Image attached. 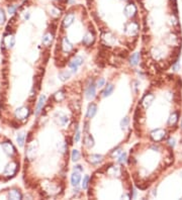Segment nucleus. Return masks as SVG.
Instances as JSON below:
<instances>
[{"mask_svg":"<svg viewBox=\"0 0 182 200\" xmlns=\"http://www.w3.org/2000/svg\"><path fill=\"white\" fill-rule=\"evenodd\" d=\"M70 76H71V73L69 71H63L59 74V78H60L61 81H66L70 78Z\"/></svg>","mask_w":182,"mask_h":200,"instance_id":"nucleus-27","label":"nucleus"},{"mask_svg":"<svg viewBox=\"0 0 182 200\" xmlns=\"http://www.w3.org/2000/svg\"><path fill=\"white\" fill-rule=\"evenodd\" d=\"M37 145L34 144V142L33 144H30L29 146V148H27L26 150V157L29 160L33 161L34 158H36L37 156Z\"/></svg>","mask_w":182,"mask_h":200,"instance_id":"nucleus-7","label":"nucleus"},{"mask_svg":"<svg viewBox=\"0 0 182 200\" xmlns=\"http://www.w3.org/2000/svg\"><path fill=\"white\" fill-rule=\"evenodd\" d=\"M62 49L66 53H69L73 50V44H71V42L67 39V37H64L62 40Z\"/></svg>","mask_w":182,"mask_h":200,"instance_id":"nucleus-15","label":"nucleus"},{"mask_svg":"<svg viewBox=\"0 0 182 200\" xmlns=\"http://www.w3.org/2000/svg\"><path fill=\"white\" fill-rule=\"evenodd\" d=\"M168 142H169V145H170L172 148H173L174 146H175V139H170L168 141Z\"/></svg>","mask_w":182,"mask_h":200,"instance_id":"nucleus-39","label":"nucleus"},{"mask_svg":"<svg viewBox=\"0 0 182 200\" xmlns=\"http://www.w3.org/2000/svg\"><path fill=\"white\" fill-rule=\"evenodd\" d=\"M17 167L18 165L16 162H10V163H8L6 165L5 169H4V172H3V175L5 177H12L15 175V173H16L17 171Z\"/></svg>","mask_w":182,"mask_h":200,"instance_id":"nucleus-2","label":"nucleus"},{"mask_svg":"<svg viewBox=\"0 0 182 200\" xmlns=\"http://www.w3.org/2000/svg\"><path fill=\"white\" fill-rule=\"evenodd\" d=\"M79 139H80V132H79V129H78V128H76V133H75V138H74L75 142H77L79 141Z\"/></svg>","mask_w":182,"mask_h":200,"instance_id":"nucleus-38","label":"nucleus"},{"mask_svg":"<svg viewBox=\"0 0 182 200\" xmlns=\"http://www.w3.org/2000/svg\"><path fill=\"white\" fill-rule=\"evenodd\" d=\"M24 139H26V135H24V133H19V135H17L16 141H17V142H18V145H19V147H23V145H24Z\"/></svg>","mask_w":182,"mask_h":200,"instance_id":"nucleus-30","label":"nucleus"},{"mask_svg":"<svg viewBox=\"0 0 182 200\" xmlns=\"http://www.w3.org/2000/svg\"><path fill=\"white\" fill-rule=\"evenodd\" d=\"M71 159H72V161H73V162L79 161V159H80V153H79V151H77V150H73V151H72Z\"/></svg>","mask_w":182,"mask_h":200,"instance_id":"nucleus-29","label":"nucleus"},{"mask_svg":"<svg viewBox=\"0 0 182 200\" xmlns=\"http://www.w3.org/2000/svg\"><path fill=\"white\" fill-rule=\"evenodd\" d=\"M1 147H2L3 152H4V153H5L6 155H7V156H13V155H14V153H15V149H14L13 145H12L11 142H2Z\"/></svg>","mask_w":182,"mask_h":200,"instance_id":"nucleus-8","label":"nucleus"},{"mask_svg":"<svg viewBox=\"0 0 182 200\" xmlns=\"http://www.w3.org/2000/svg\"><path fill=\"white\" fill-rule=\"evenodd\" d=\"M125 160H127V154H125V153H121L120 157H118V163H121V164L124 163Z\"/></svg>","mask_w":182,"mask_h":200,"instance_id":"nucleus-35","label":"nucleus"},{"mask_svg":"<svg viewBox=\"0 0 182 200\" xmlns=\"http://www.w3.org/2000/svg\"><path fill=\"white\" fill-rule=\"evenodd\" d=\"M94 40H95V37H94L93 33H91L90 31H88V33L83 37L82 44L88 47V46H91V44L94 43Z\"/></svg>","mask_w":182,"mask_h":200,"instance_id":"nucleus-14","label":"nucleus"},{"mask_svg":"<svg viewBox=\"0 0 182 200\" xmlns=\"http://www.w3.org/2000/svg\"><path fill=\"white\" fill-rule=\"evenodd\" d=\"M162 51L161 49H159V47H155V49L153 50V56L154 58H155L156 60H160L162 57Z\"/></svg>","mask_w":182,"mask_h":200,"instance_id":"nucleus-28","label":"nucleus"},{"mask_svg":"<svg viewBox=\"0 0 182 200\" xmlns=\"http://www.w3.org/2000/svg\"><path fill=\"white\" fill-rule=\"evenodd\" d=\"M150 135H151V139L154 142H160L165 138L166 132L162 128H157L155 131H153Z\"/></svg>","mask_w":182,"mask_h":200,"instance_id":"nucleus-5","label":"nucleus"},{"mask_svg":"<svg viewBox=\"0 0 182 200\" xmlns=\"http://www.w3.org/2000/svg\"><path fill=\"white\" fill-rule=\"evenodd\" d=\"M154 100H155V95H153V94L145 95L143 98V100H142L143 106L145 107V108H149V107L152 105V103L154 102Z\"/></svg>","mask_w":182,"mask_h":200,"instance_id":"nucleus-9","label":"nucleus"},{"mask_svg":"<svg viewBox=\"0 0 182 200\" xmlns=\"http://www.w3.org/2000/svg\"><path fill=\"white\" fill-rule=\"evenodd\" d=\"M74 171H78V172H82L83 169H82V168H81V166H79V165H77V166H75Z\"/></svg>","mask_w":182,"mask_h":200,"instance_id":"nucleus-40","label":"nucleus"},{"mask_svg":"<svg viewBox=\"0 0 182 200\" xmlns=\"http://www.w3.org/2000/svg\"><path fill=\"white\" fill-rule=\"evenodd\" d=\"M88 181H89V177L86 175L85 177H84L83 182H82V188L83 189H86L87 188V186H88Z\"/></svg>","mask_w":182,"mask_h":200,"instance_id":"nucleus-36","label":"nucleus"},{"mask_svg":"<svg viewBox=\"0 0 182 200\" xmlns=\"http://www.w3.org/2000/svg\"><path fill=\"white\" fill-rule=\"evenodd\" d=\"M125 33H127L128 36H135L138 30H139V24L137 23L136 21H130L128 23L125 24Z\"/></svg>","mask_w":182,"mask_h":200,"instance_id":"nucleus-4","label":"nucleus"},{"mask_svg":"<svg viewBox=\"0 0 182 200\" xmlns=\"http://www.w3.org/2000/svg\"><path fill=\"white\" fill-rule=\"evenodd\" d=\"M124 15L127 18H134L137 15V6L133 0L128 2L124 8Z\"/></svg>","mask_w":182,"mask_h":200,"instance_id":"nucleus-1","label":"nucleus"},{"mask_svg":"<svg viewBox=\"0 0 182 200\" xmlns=\"http://www.w3.org/2000/svg\"><path fill=\"white\" fill-rule=\"evenodd\" d=\"M104 83H105V80H104V78H99L98 80L96 81V87H102L103 85H104Z\"/></svg>","mask_w":182,"mask_h":200,"instance_id":"nucleus-37","label":"nucleus"},{"mask_svg":"<svg viewBox=\"0 0 182 200\" xmlns=\"http://www.w3.org/2000/svg\"><path fill=\"white\" fill-rule=\"evenodd\" d=\"M102 159H103V157L101 155H91V156H89L88 161H89V163L96 165V164H99L100 162L102 161Z\"/></svg>","mask_w":182,"mask_h":200,"instance_id":"nucleus-20","label":"nucleus"},{"mask_svg":"<svg viewBox=\"0 0 182 200\" xmlns=\"http://www.w3.org/2000/svg\"><path fill=\"white\" fill-rule=\"evenodd\" d=\"M45 101H46V97L45 95H42L39 99V102H37V109H36V115H39V114L42 112V110L44 108V105H45Z\"/></svg>","mask_w":182,"mask_h":200,"instance_id":"nucleus-19","label":"nucleus"},{"mask_svg":"<svg viewBox=\"0 0 182 200\" xmlns=\"http://www.w3.org/2000/svg\"><path fill=\"white\" fill-rule=\"evenodd\" d=\"M118 154H121V150H115L114 152H112V156H117Z\"/></svg>","mask_w":182,"mask_h":200,"instance_id":"nucleus-42","label":"nucleus"},{"mask_svg":"<svg viewBox=\"0 0 182 200\" xmlns=\"http://www.w3.org/2000/svg\"><path fill=\"white\" fill-rule=\"evenodd\" d=\"M58 150L60 153H65L66 151V144L65 142H59L58 144Z\"/></svg>","mask_w":182,"mask_h":200,"instance_id":"nucleus-34","label":"nucleus"},{"mask_svg":"<svg viewBox=\"0 0 182 200\" xmlns=\"http://www.w3.org/2000/svg\"><path fill=\"white\" fill-rule=\"evenodd\" d=\"M83 64V59L81 58V57H75V58L72 60V62L70 63V68L72 69V72H76L78 67H79L80 65Z\"/></svg>","mask_w":182,"mask_h":200,"instance_id":"nucleus-10","label":"nucleus"},{"mask_svg":"<svg viewBox=\"0 0 182 200\" xmlns=\"http://www.w3.org/2000/svg\"><path fill=\"white\" fill-rule=\"evenodd\" d=\"M114 86L112 84H107L105 86V88H104V90H103V92H102V96L103 97H107V96H109V95H111L112 94V92H114Z\"/></svg>","mask_w":182,"mask_h":200,"instance_id":"nucleus-22","label":"nucleus"},{"mask_svg":"<svg viewBox=\"0 0 182 200\" xmlns=\"http://www.w3.org/2000/svg\"><path fill=\"white\" fill-rule=\"evenodd\" d=\"M30 115V110L26 106H21L15 110V118L18 120L26 119Z\"/></svg>","mask_w":182,"mask_h":200,"instance_id":"nucleus-3","label":"nucleus"},{"mask_svg":"<svg viewBox=\"0 0 182 200\" xmlns=\"http://www.w3.org/2000/svg\"><path fill=\"white\" fill-rule=\"evenodd\" d=\"M96 111H97V106L96 104L94 103H90L88 105V109H87V113H86V116L88 118H92L94 117V115L96 114Z\"/></svg>","mask_w":182,"mask_h":200,"instance_id":"nucleus-17","label":"nucleus"},{"mask_svg":"<svg viewBox=\"0 0 182 200\" xmlns=\"http://www.w3.org/2000/svg\"><path fill=\"white\" fill-rule=\"evenodd\" d=\"M54 98H55V100L57 101V102H60V101L64 100V99H65V93H64V91L60 90V91L56 92V93L54 94Z\"/></svg>","mask_w":182,"mask_h":200,"instance_id":"nucleus-26","label":"nucleus"},{"mask_svg":"<svg viewBox=\"0 0 182 200\" xmlns=\"http://www.w3.org/2000/svg\"><path fill=\"white\" fill-rule=\"evenodd\" d=\"M74 20H75V13L73 11L68 12V13L66 14V16L64 17V19H63V26L65 28L71 26V25L73 24Z\"/></svg>","mask_w":182,"mask_h":200,"instance_id":"nucleus-6","label":"nucleus"},{"mask_svg":"<svg viewBox=\"0 0 182 200\" xmlns=\"http://www.w3.org/2000/svg\"><path fill=\"white\" fill-rule=\"evenodd\" d=\"M179 63H176V64L174 65V67H173V69H174V71H177L178 69H179Z\"/></svg>","mask_w":182,"mask_h":200,"instance_id":"nucleus-43","label":"nucleus"},{"mask_svg":"<svg viewBox=\"0 0 182 200\" xmlns=\"http://www.w3.org/2000/svg\"><path fill=\"white\" fill-rule=\"evenodd\" d=\"M80 181H81L80 172H76V171H75V172L72 174V176H71V183H72V185L75 186V187H77L78 185H79Z\"/></svg>","mask_w":182,"mask_h":200,"instance_id":"nucleus-18","label":"nucleus"},{"mask_svg":"<svg viewBox=\"0 0 182 200\" xmlns=\"http://www.w3.org/2000/svg\"><path fill=\"white\" fill-rule=\"evenodd\" d=\"M6 20V16H5V12L2 8H0V25H2Z\"/></svg>","mask_w":182,"mask_h":200,"instance_id":"nucleus-32","label":"nucleus"},{"mask_svg":"<svg viewBox=\"0 0 182 200\" xmlns=\"http://www.w3.org/2000/svg\"><path fill=\"white\" fill-rule=\"evenodd\" d=\"M53 40H54V34L51 33H47L45 36L43 37V44L48 47L49 44H52Z\"/></svg>","mask_w":182,"mask_h":200,"instance_id":"nucleus-21","label":"nucleus"},{"mask_svg":"<svg viewBox=\"0 0 182 200\" xmlns=\"http://www.w3.org/2000/svg\"><path fill=\"white\" fill-rule=\"evenodd\" d=\"M177 120H178V115H177V113H176V112H173L170 116H169L168 125H170V126L175 125H176V122H177Z\"/></svg>","mask_w":182,"mask_h":200,"instance_id":"nucleus-24","label":"nucleus"},{"mask_svg":"<svg viewBox=\"0 0 182 200\" xmlns=\"http://www.w3.org/2000/svg\"><path fill=\"white\" fill-rule=\"evenodd\" d=\"M14 10H15L14 6H10V7L8 8V11H9V13H14Z\"/></svg>","mask_w":182,"mask_h":200,"instance_id":"nucleus-41","label":"nucleus"},{"mask_svg":"<svg viewBox=\"0 0 182 200\" xmlns=\"http://www.w3.org/2000/svg\"><path fill=\"white\" fill-rule=\"evenodd\" d=\"M84 145L86 146V147L88 148H91L94 146V141H93V138L89 135H85V138H84Z\"/></svg>","mask_w":182,"mask_h":200,"instance_id":"nucleus-25","label":"nucleus"},{"mask_svg":"<svg viewBox=\"0 0 182 200\" xmlns=\"http://www.w3.org/2000/svg\"><path fill=\"white\" fill-rule=\"evenodd\" d=\"M181 128H182V121H181Z\"/></svg>","mask_w":182,"mask_h":200,"instance_id":"nucleus-44","label":"nucleus"},{"mask_svg":"<svg viewBox=\"0 0 182 200\" xmlns=\"http://www.w3.org/2000/svg\"><path fill=\"white\" fill-rule=\"evenodd\" d=\"M8 198L12 200H19L23 198V195H21V193L18 191V190L11 189V190H9V192H8Z\"/></svg>","mask_w":182,"mask_h":200,"instance_id":"nucleus-16","label":"nucleus"},{"mask_svg":"<svg viewBox=\"0 0 182 200\" xmlns=\"http://www.w3.org/2000/svg\"><path fill=\"white\" fill-rule=\"evenodd\" d=\"M140 60V54L139 53H135L134 55H131V59H130V64L131 66H137L138 63H139Z\"/></svg>","mask_w":182,"mask_h":200,"instance_id":"nucleus-23","label":"nucleus"},{"mask_svg":"<svg viewBox=\"0 0 182 200\" xmlns=\"http://www.w3.org/2000/svg\"><path fill=\"white\" fill-rule=\"evenodd\" d=\"M95 88H96V85H94L93 83L88 85V87H87V89H86V94H85L86 98L88 100L93 99V98L95 97V93H96Z\"/></svg>","mask_w":182,"mask_h":200,"instance_id":"nucleus-11","label":"nucleus"},{"mask_svg":"<svg viewBox=\"0 0 182 200\" xmlns=\"http://www.w3.org/2000/svg\"><path fill=\"white\" fill-rule=\"evenodd\" d=\"M128 122H130V119H128V117H124V118L121 121V128L122 129H124L128 125Z\"/></svg>","mask_w":182,"mask_h":200,"instance_id":"nucleus-33","label":"nucleus"},{"mask_svg":"<svg viewBox=\"0 0 182 200\" xmlns=\"http://www.w3.org/2000/svg\"><path fill=\"white\" fill-rule=\"evenodd\" d=\"M14 44H15L14 37L9 34V36L4 37V40H3V42H2V46H5L7 49H11V47L14 46Z\"/></svg>","mask_w":182,"mask_h":200,"instance_id":"nucleus-12","label":"nucleus"},{"mask_svg":"<svg viewBox=\"0 0 182 200\" xmlns=\"http://www.w3.org/2000/svg\"><path fill=\"white\" fill-rule=\"evenodd\" d=\"M102 40L108 46H112L115 43V37L110 33H105L102 34Z\"/></svg>","mask_w":182,"mask_h":200,"instance_id":"nucleus-13","label":"nucleus"},{"mask_svg":"<svg viewBox=\"0 0 182 200\" xmlns=\"http://www.w3.org/2000/svg\"><path fill=\"white\" fill-rule=\"evenodd\" d=\"M68 117L66 116V115H61L60 117H59V123H60L61 125H66L68 123Z\"/></svg>","mask_w":182,"mask_h":200,"instance_id":"nucleus-31","label":"nucleus"}]
</instances>
